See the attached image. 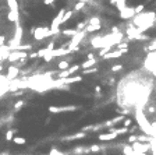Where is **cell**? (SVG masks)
Returning <instances> with one entry per match:
<instances>
[{"mask_svg": "<svg viewBox=\"0 0 156 155\" xmlns=\"http://www.w3.org/2000/svg\"><path fill=\"white\" fill-rule=\"evenodd\" d=\"M131 124H133V120H131V119H124V127H127V129H128Z\"/></svg>", "mask_w": 156, "mask_h": 155, "instance_id": "16", "label": "cell"}, {"mask_svg": "<svg viewBox=\"0 0 156 155\" xmlns=\"http://www.w3.org/2000/svg\"><path fill=\"white\" fill-rule=\"evenodd\" d=\"M82 137H85V133H78V134H75V136H73V137H70L68 140H74V138H82Z\"/></svg>", "mask_w": 156, "mask_h": 155, "instance_id": "15", "label": "cell"}, {"mask_svg": "<svg viewBox=\"0 0 156 155\" xmlns=\"http://www.w3.org/2000/svg\"><path fill=\"white\" fill-rule=\"evenodd\" d=\"M21 106H24V101H18L16 103V106H14V109H16V110H18V109L21 108Z\"/></svg>", "mask_w": 156, "mask_h": 155, "instance_id": "19", "label": "cell"}, {"mask_svg": "<svg viewBox=\"0 0 156 155\" xmlns=\"http://www.w3.org/2000/svg\"><path fill=\"white\" fill-rule=\"evenodd\" d=\"M49 155H50V154H49Z\"/></svg>", "mask_w": 156, "mask_h": 155, "instance_id": "24", "label": "cell"}, {"mask_svg": "<svg viewBox=\"0 0 156 155\" xmlns=\"http://www.w3.org/2000/svg\"><path fill=\"white\" fill-rule=\"evenodd\" d=\"M137 140H138V137H135V136H130V137H128V141H130V143H135Z\"/></svg>", "mask_w": 156, "mask_h": 155, "instance_id": "21", "label": "cell"}, {"mask_svg": "<svg viewBox=\"0 0 156 155\" xmlns=\"http://www.w3.org/2000/svg\"><path fill=\"white\" fill-rule=\"evenodd\" d=\"M116 137H117V133L110 130V132L106 133V134H101V136H99V140H102V141H107V140H114Z\"/></svg>", "mask_w": 156, "mask_h": 155, "instance_id": "5", "label": "cell"}, {"mask_svg": "<svg viewBox=\"0 0 156 155\" xmlns=\"http://www.w3.org/2000/svg\"><path fill=\"white\" fill-rule=\"evenodd\" d=\"M95 91H96V92L99 94V92L102 91V88H101V87H95Z\"/></svg>", "mask_w": 156, "mask_h": 155, "instance_id": "23", "label": "cell"}, {"mask_svg": "<svg viewBox=\"0 0 156 155\" xmlns=\"http://www.w3.org/2000/svg\"><path fill=\"white\" fill-rule=\"evenodd\" d=\"M85 6V3H78V4H75V7H74V10H79V8H82Z\"/></svg>", "mask_w": 156, "mask_h": 155, "instance_id": "20", "label": "cell"}, {"mask_svg": "<svg viewBox=\"0 0 156 155\" xmlns=\"http://www.w3.org/2000/svg\"><path fill=\"white\" fill-rule=\"evenodd\" d=\"M89 24H91V25H101V23H99V18H96V17L91 18V20H89Z\"/></svg>", "mask_w": 156, "mask_h": 155, "instance_id": "13", "label": "cell"}, {"mask_svg": "<svg viewBox=\"0 0 156 155\" xmlns=\"http://www.w3.org/2000/svg\"><path fill=\"white\" fill-rule=\"evenodd\" d=\"M32 35H34V38L36 39V41H42V39L47 38V37H50V35H53V32L50 28H43V27H40V28H35V30H32Z\"/></svg>", "mask_w": 156, "mask_h": 155, "instance_id": "1", "label": "cell"}, {"mask_svg": "<svg viewBox=\"0 0 156 155\" xmlns=\"http://www.w3.org/2000/svg\"><path fill=\"white\" fill-rule=\"evenodd\" d=\"M135 16V8H130V7H125L124 10H121V18H131V17Z\"/></svg>", "mask_w": 156, "mask_h": 155, "instance_id": "3", "label": "cell"}, {"mask_svg": "<svg viewBox=\"0 0 156 155\" xmlns=\"http://www.w3.org/2000/svg\"><path fill=\"white\" fill-rule=\"evenodd\" d=\"M77 106H50L49 112L52 113H60V112H73V110H77Z\"/></svg>", "mask_w": 156, "mask_h": 155, "instance_id": "2", "label": "cell"}, {"mask_svg": "<svg viewBox=\"0 0 156 155\" xmlns=\"http://www.w3.org/2000/svg\"><path fill=\"white\" fill-rule=\"evenodd\" d=\"M14 130H8L7 133H6V140H7V141H11V140L14 138Z\"/></svg>", "mask_w": 156, "mask_h": 155, "instance_id": "12", "label": "cell"}, {"mask_svg": "<svg viewBox=\"0 0 156 155\" xmlns=\"http://www.w3.org/2000/svg\"><path fill=\"white\" fill-rule=\"evenodd\" d=\"M13 141L16 143L17 145H24V144L27 143V140L24 138V137H14V138H13Z\"/></svg>", "mask_w": 156, "mask_h": 155, "instance_id": "10", "label": "cell"}, {"mask_svg": "<svg viewBox=\"0 0 156 155\" xmlns=\"http://www.w3.org/2000/svg\"><path fill=\"white\" fill-rule=\"evenodd\" d=\"M20 74V69L16 67V66H10L7 71V78H16L17 76Z\"/></svg>", "mask_w": 156, "mask_h": 155, "instance_id": "4", "label": "cell"}, {"mask_svg": "<svg viewBox=\"0 0 156 155\" xmlns=\"http://www.w3.org/2000/svg\"><path fill=\"white\" fill-rule=\"evenodd\" d=\"M50 155H64V154H63V152H60L59 149H55V148H53V149L50 151Z\"/></svg>", "mask_w": 156, "mask_h": 155, "instance_id": "18", "label": "cell"}, {"mask_svg": "<svg viewBox=\"0 0 156 155\" xmlns=\"http://www.w3.org/2000/svg\"><path fill=\"white\" fill-rule=\"evenodd\" d=\"M94 64H96V60H95V59H88L86 62H84L81 64V69L86 70V69H89V67H92Z\"/></svg>", "mask_w": 156, "mask_h": 155, "instance_id": "6", "label": "cell"}, {"mask_svg": "<svg viewBox=\"0 0 156 155\" xmlns=\"http://www.w3.org/2000/svg\"><path fill=\"white\" fill-rule=\"evenodd\" d=\"M123 152H124V155H140L137 151H134V148L131 145H125L123 148Z\"/></svg>", "mask_w": 156, "mask_h": 155, "instance_id": "7", "label": "cell"}, {"mask_svg": "<svg viewBox=\"0 0 156 155\" xmlns=\"http://www.w3.org/2000/svg\"><path fill=\"white\" fill-rule=\"evenodd\" d=\"M55 1L56 0H43V4H45V6H53Z\"/></svg>", "mask_w": 156, "mask_h": 155, "instance_id": "17", "label": "cell"}, {"mask_svg": "<svg viewBox=\"0 0 156 155\" xmlns=\"http://www.w3.org/2000/svg\"><path fill=\"white\" fill-rule=\"evenodd\" d=\"M64 83H77V81H82V77L79 76H74V77H67V78H63Z\"/></svg>", "mask_w": 156, "mask_h": 155, "instance_id": "9", "label": "cell"}, {"mask_svg": "<svg viewBox=\"0 0 156 155\" xmlns=\"http://www.w3.org/2000/svg\"><path fill=\"white\" fill-rule=\"evenodd\" d=\"M99 149H101V147H99V145H92V147H91V151H99Z\"/></svg>", "mask_w": 156, "mask_h": 155, "instance_id": "22", "label": "cell"}, {"mask_svg": "<svg viewBox=\"0 0 156 155\" xmlns=\"http://www.w3.org/2000/svg\"><path fill=\"white\" fill-rule=\"evenodd\" d=\"M57 66H59V69L60 70H67L68 67H70V63L67 62V60H64V62H60Z\"/></svg>", "mask_w": 156, "mask_h": 155, "instance_id": "11", "label": "cell"}, {"mask_svg": "<svg viewBox=\"0 0 156 155\" xmlns=\"http://www.w3.org/2000/svg\"><path fill=\"white\" fill-rule=\"evenodd\" d=\"M123 69V64H114V66H112V71L113 73H116V71H118V70Z\"/></svg>", "mask_w": 156, "mask_h": 155, "instance_id": "14", "label": "cell"}, {"mask_svg": "<svg viewBox=\"0 0 156 155\" xmlns=\"http://www.w3.org/2000/svg\"><path fill=\"white\" fill-rule=\"evenodd\" d=\"M62 32L66 37H70V38H74L75 35H78V30H63Z\"/></svg>", "mask_w": 156, "mask_h": 155, "instance_id": "8", "label": "cell"}]
</instances>
